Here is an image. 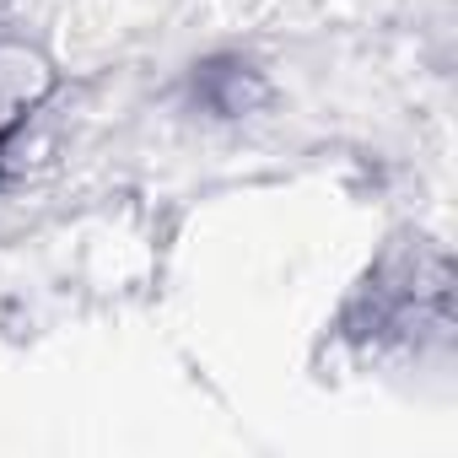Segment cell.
Wrapping results in <instances>:
<instances>
[{
    "mask_svg": "<svg viewBox=\"0 0 458 458\" xmlns=\"http://www.w3.org/2000/svg\"><path fill=\"white\" fill-rule=\"evenodd\" d=\"M33 76H38V71H28L22 55L0 60V135H6V130L28 114V103H33Z\"/></svg>",
    "mask_w": 458,
    "mask_h": 458,
    "instance_id": "obj_1",
    "label": "cell"
}]
</instances>
